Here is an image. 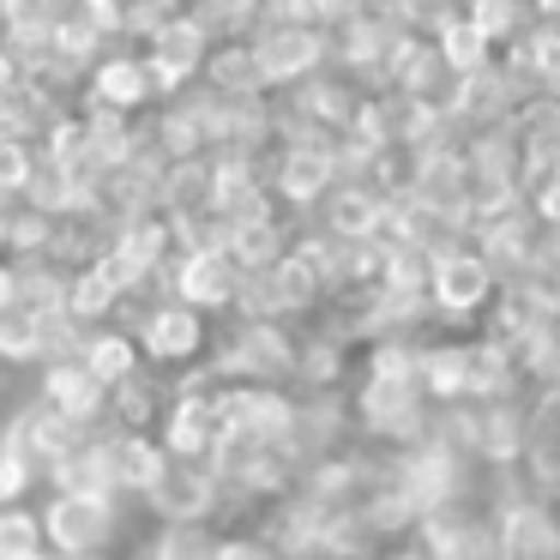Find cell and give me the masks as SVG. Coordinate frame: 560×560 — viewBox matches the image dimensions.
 I'll list each match as a JSON object with an SVG mask.
<instances>
[{"label": "cell", "mask_w": 560, "mask_h": 560, "mask_svg": "<svg viewBox=\"0 0 560 560\" xmlns=\"http://www.w3.org/2000/svg\"><path fill=\"white\" fill-rule=\"evenodd\" d=\"M494 295L500 271L476 247V235H446L440 247H428V307L440 326H482Z\"/></svg>", "instance_id": "cell-1"}, {"label": "cell", "mask_w": 560, "mask_h": 560, "mask_svg": "<svg viewBox=\"0 0 560 560\" xmlns=\"http://www.w3.org/2000/svg\"><path fill=\"white\" fill-rule=\"evenodd\" d=\"M127 331H133L145 368H194L211 350V314H199L182 295H158V302H127Z\"/></svg>", "instance_id": "cell-2"}, {"label": "cell", "mask_w": 560, "mask_h": 560, "mask_svg": "<svg viewBox=\"0 0 560 560\" xmlns=\"http://www.w3.org/2000/svg\"><path fill=\"white\" fill-rule=\"evenodd\" d=\"M211 43L218 37L206 31V19H199L194 7H182V13L163 19V25L139 43V61H145V73H151V97L170 103V97H182L187 85H199Z\"/></svg>", "instance_id": "cell-3"}, {"label": "cell", "mask_w": 560, "mask_h": 560, "mask_svg": "<svg viewBox=\"0 0 560 560\" xmlns=\"http://www.w3.org/2000/svg\"><path fill=\"white\" fill-rule=\"evenodd\" d=\"M247 49L259 61L266 91H295L302 79H314L319 67H331V25H254Z\"/></svg>", "instance_id": "cell-4"}, {"label": "cell", "mask_w": 560, "mask_h": 560, "mask_svg": "<svg viewBox=\"0 0 560 560\" xmlns=\"http://www.w3.org/2000/svg\"><path fill=\"white\" fill-rule=\"evenodd\" d=\"M121 530L115 494H91V488H55L43 506V536L49 555H103Z\"/></svg>", "instance_id": "cell-5"}, {"label": "cell", "mask_w": 560, "mask_h": 560, "mask_svg": "<svg viewBox=\"0 0 560 560\" xmlns=\"http://www.w3.org/2000/svg\"><path fill=\"white\" fill-rule=\"evenodd\" d=\"M139 506H145L158 524H187V518L218 524L223 482H218V470H211V458H170L158 482L139 494Z\"/></svg>", "instance_id": "cell-6"}, {"label": "cell", "mask_w": 560, "mask_h": 560, "mask_svg": "<svg viewBox=\"0 0 560 560\" xmlns=\"http://www.w3.org/2000/svg\"><path fill=\"white\" fill-rule=\"evenodd\" d=\"M235 290H242V266L230 259V247H194L170 259V295L194 302L199 314H230Z\"/></svg>", "instance_id": "cell-7"}, {"label": "cell", "mask_w": 560, "mask_h": 560, "mask_svg": "<svg viewBox=\"0 0 560 560\" xmlns=\"http://www.w3.org/2000/svg\"><path fill=\"white\" fill-rule=\"evenodd\" d=\"M85 97L91 103H103V109H145V103H158L151 97V73H145V61H139V43H121V49H103L97 61H91V73H85Z\"/></svg>", "instance_id": "cell-8"}, {"label": "cell", "mask_w": 560, "mask_h": 560, "mask_svg": "<svg viewBox=\"0 0 560 560\" xmlns=\"http://www.w3.org/2000/svg\"><path fill=\"white\" fill-rule=\"evenodd\" d=\"M43 398H49L61 416H73L79 428L109 422V386H103L79 355H55V362H43Z\"/></svg>", "instance_id": "cell-9"}, {"label": "cell", "mask_w": 560, "mask_h": 560, "mask_svg": "<svg viewBox=\"0 0 560 560\" xmlns=\"http://www.w3.org/2000/svg\"><path fill=\"white\" fill-rule=\"evenodd\" d=\"M151 145H158L170 163L206 158V151H211V127H206V103H199V85H187L182 97L163 103V115L151 121Z\"/></svg>", "instance_id": "cell-10"}, {"label": "cell", "mask_w": 560, "mask_h": 560, "mask_svg": "<svg viewBox=\"0 0 560 560\" xmlns=\"http://www.w3.org/2000/svg\"><path fill=\"white\" fill-rule=\"evenodd\" d=\"M127 307L121 283L109 278V271L97 266V259H85V266H73V278H67V314L79 319V326H109L115 314Z\"/></svg>", "instance_id": "cell-11"}, {"label": "cell", "mask_w": 560, "mask_h": 560, "mask_svg": "<svg viewBox=\"0 0 560 560\" xmlns=\"http://www.w3.org/2000/svg\"><path fill=\"white\" fill-rule=\"evenodd\" d=\"M199 85L223 91V97H259L266 79H259V61H254V49H247V37H218V43H211Z\"/></svg>", "instance_id": "cell-12"}, {"label": "cell", "mask_w": 560, "mask_h": 560, "mask_svg": "<svg viewBox=\"0 0 560 560\" xmlns=\"http://www.w3.org/2000/svg\"><path fill=\"white\" fill-rule=\"evenodd\" d=\"M73 355H79V362H85L97 380H103V386H115V380H127L133 368H145V355H139L133 331L115 326V319H109V326H91L85 338H79V350H73Z\"/></svg>", "instance_id": "cell-13"}, {"label": "cell", "mask_w": 560, "mask_h": 560, "mask_svg": "<svg viewBox=\"0 0 560 560\" xmlns=\"http://www.w3.org/2000/svg\"><path fill=\"white\" fill-rule=\"evenodd\" d=\"M163 404H170V392L151 380V368H133L127 380L109 386V422L115 428H158Z\"/></svg>", "instance_id": "cell-14"}, {"label": "cell", "mask_w": 560, "mask_h": 560, "mask_svg": "<svg viewBox=\"0 0 560 560\" xmlns=\"http://www.w3.org/2000/svg\"><path fill=\"white\" fill-rule=\"evenodd\" d=\"M223 524L211 518H187V524H163L145 542V560H218Z\"/></svg>", "instance_id": "cell-15"}, {"label": "cell", "mask_w": 560, "mask_h": 560, "mask_svg": "<svg viewBox=\"0 0 560 560\" xmlns=\"http://www.w3.org/2000/svg\"><path fill=\"white\" fill-rule=\"evenodd\" d=\"M434 49H440V61H446L458 79H476V73H488V67L500 61V49H494V43H488V37H482V31H476L464 13H458V19H452V25L434 37Z\"/></svg>", "instance_id": "cell-16"}, {"label": "cell", "mask_w": 560, "mask_h": 560, "mask_svg": "<svg viewBox=\"0 0 560 560\" xmlns=\"http://www.w3.org/2000/svg\"><path fill=\"white\" fill-rule=\"evenodd\" d=\"M464 19H470L494 49H512L518 31L530 25V0H464Z\"/></svg>", "instance_id": "cell-17"}, {"label": "cell", "mask_w": 560, "mask_h": 560, "mask_svg": "<svg viewBox=\"0 0 560 560\" xmlns=\"http://www.w3.org/2000/svg\"><path fill=\"white\" fill-rule=\"evenodd\" d=\"M0 560H49V536H43V512L0 506Z\"/></svg>", "instance_id": "cell-18"}, {"label": "cell", "mask_w": 560, "mask_h": 560, "mask_svg": "<svg viewBox=\"0 0 560 560\" xmlns=\"http://www.w3.org/2000/svg\"><path fill=\"white\" fill-rule=\"evenodd\" d=\"M49 242H55V218H49V211L19 206L13 223H7V242H0V254H7V259H31V254H49Z\"/></svg>", "instance_id": "cell-19"}, {"label": "cell", "mask_w": 560, "mask_h": 560, "mask_svg": "<svg viewBox=\"0 0 560 560\" xmlns=\"http://www.w3.org/2000/svg\"><path fill=\"white\" fill-rule=\"evenodd\" d=\"M37 476H43V464L25 452V440L0 428V506H13V500H25V488L37 482Z\"/></svg>", "instance_id": "cell-20"}, {"label": "cell", "mask_w": 560, "mask_h": 560, "mask_svg": "<svg viewBox=\"0 0 560 560\" xmlns=\"http://www.w3.org/2000/svg\"><path fill=\"white\" fill-rule=\"evenodd\" d=\"M386 13L398 19L410 37H440V31L464 13V0H386Z\"/></svg>", "instance_id": "cell-21"}, {"label": "cell", "mask_w": 560, "mask_h": 560, "mask_svg": "<svg viewBox=\"0 0 560 560\" xmlns=\"http://www.w3.org/2000/svg\"><path fill=\"white\" fill-rule=\"evenodd\" d=\"M31 170H37V145H31V139H0V194L25 199Z\"/></svg>", "instance_id": "cell-22"}, {"label": "cell", "mask_w": 560, "mask_h": 560, "mask_svg": "<svg viewBox=\"0 0 560 560\" xmlns=\"http://www.w3.org/2000/svg\"><path fill=\"white\" fill-rule=\"evenodd\" d=\"M218 560H283V555H278V542H271L266 530H223Z\"/></svg>", "instance_id": "cell-23"}, {"label": "cell", "mask_w": 560, "mask_h": 560, "mask_svg": "<svg viewBox=\"0 0 560 560\" xmlns=\"http://www.w3.org/2000/svg\"><path fill=\"white\" fill-rule=\"evenodd\" d=\"M19 85H25V61H19L7 43H0V97H13Z\"/></svg>", "instance_id": "cell-24"}, {"label": "cell", "mask_w": 560, "mask_h": 560, "mask_svg": "<svg viewBox=\"0 0 560 560\" xmlns=\"http://www.w3.org/2000/svg\"><path fill=\"white\" fill-rule=\"evenodd\" d=\"M0 307H13V259H0Z\"/></svg>", "instance_id": "cell-25"}, {"label": "cell", "mask_w": 560, "mask_h": 560, "mask_svg": "<svg viewBox=\"0 0 560 560\" xmlns=\"http://www.w3.org/2000/svg\"><path fill=\"white\" fill-rule=\"evenodd\" d=\"M530 19H548V25H560V0H530Z\"/></svg>", "instance_id": "cell-26"}, {"label": "cell", "mask_w": 560, "mask_h": 560, "mask_svg": "<svg viewBox=\"0 0 560 560\" xmlns=\"http://www.w3.org/2000/svg\"><path fill=\"white\" fill-rule=\"evenodd\" d=\"M0 43H7V13H0Z\"/></svg>", "instance_id": "cell-27"}, {"label": "cell", "mask_w": 560, "mask_h": 560, "mask_svg": "<svg viewBox=\"0 0 560 560\" xmlns=\"http://www.w3.org/2000/svg\"><path fill=\"white\" fill-rule=\"evenodd\" d=\"M0 428H7V422H0Z\"/></svg>", "instance_id": "cell-28"}]
</instances>
